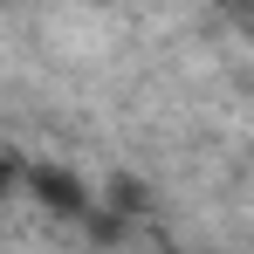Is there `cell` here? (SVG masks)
Listing matches in <instances>:
<instances>
[{"label": "cell", "mask_w": 254, "mask_h": 254, "mask_svg": "<svg viewBox=\"0 0 254 254\" xmlns=\"http://www.w3.org/2000/svg\"><path fill=\"white\" fill-rule=\"evenodd\" d=\"M28 192H35L48 213H69V220L89 213V186H83L69 165H28Z\"/></svg>", "instance_id": "obj_1"}, {"label": "cell", "mask_w": 254, "mask_h": 254, "mask_svg": "<svg viewBox=\"0 0 254 254\" xmlns=\"http://www.w3.org/2000/svg\"><path fill=\"white\" fill-rule=\"evenodd\" d=\"M21 186H28V165H21V158H7V151H0V206H7V199H14V192H21Z\"/></svg>", "instance_id": "obj_2"}]
</instances>
